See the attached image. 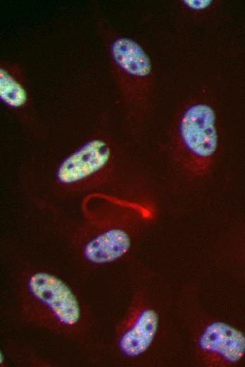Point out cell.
I'll return each mask as SVG.
<instances>
[{
    "mask_svg": "<svg viewBox=\"0 0 245 367\" xmlns=\"http://www.w3.org/2000/svg\"><path fill=\"white\" fill-rule=\"evenodd\" d=\"M106 42L111 73L126 112L142 120L156 98V82L151 59L137 40L106 30Z\"/></svg>",
    "mask_w": 245,
    "mask_h": 367,
    "instance_id": "obj_1",
    "label": "cell"
},
{
    "mask_svg": "<svg viewBox=\"0 0 245 367\" xmlns=\"http://www.w3.org/2000/svg\"><path fill=\"white\" fill-rule=\"evenodd\" d=\"M216 112L206 97L191 98L177 118L174 138L176 158L187 172L202 176L209 172L219 147Z\"/></svg>",
    "mask_w": 245,
    "mask_h": 367,
    "instance_id": "obj_2",
    "label": "cell"
},
{
    "mask_svg": "<svg viewBox=\"0 0 245 367\" xmlns=\"http://www.w3.org/2000/svg\"><path fill=\"white\" fill-rule=\"evenodd\" d=\"M23 291L29 310L37 312L44 325L65 334L82 325V303L75 291L56 274L34 270L25 275Z\"/></svg>",
    "mask_w": 245,
    "mask_h": 367,
    "instance_id": "obj_3",
    "label": "cell"
},
{
    "mask_svg": "<svg viewBox=\"0 0 245 367\" xmlns=\"http://www.w3.org/2000/svg\"><path fill=\"white\" fill-rule=\"evenodd\" d=\"M117 149L108 136L90 138L61 162L56 171L57 183L66 188H82L110 172Z\"/></svg>",
    "mask_w": 245,
    "mask_h": 367,
    "instance_id": "obj_4",
    "label": "cell"
},
{
    "mask_svg": "<svg viewBox=\"0 0 245 367\" xmlns=\"http://www.w3.org/2000/svg\"><path fill=\"white\" fill-rule=\"evenodd\" d=\"M158 310L141 294L135 296L117 330L115 343L125 359L142 357L153 346L159 331Z\"/></svg>",
    "mask_w": 245,
    "mask_h": 367,
    "instance_id": "obj_5",
    "label": "cell"
},
{
    "mask_svg": "<svg viewBox=\"0 0 245 367\" xmlns=\"http://www.w3.org/2000/svg\"><path fill=\"white\" fill-rule=\"evenodd\" d=\"M196 352L208 366H229L245 356V334L222 320L206 323L195 340Z\"/></svg>",
    "mask_w": 245,
    "mask_h": 367,
    "instance_id": "obj_6",
    "label": "cell"
},
{
    "mask_svg": "<svg viewBox=\"0 0 245 367\" xmlns=\"http://www.w3.org/2000/svg\"><path fill=\"white\" fill-rule=\"evenodd\" d=\"M130 217L125 211L118 212L91 233L81 248L84 260L93 265H105L125 256L132 246Z\"/></svg>",
    "mask_w": 245,
    "mask_h": 367,
    "instance_id": "obj_7",
    "label": "cell"
},
{
    "mask_svg": "<svg viewBox=\"0 0 245 367\" xmlns=\"http://www.w3.org/2000/svg\"><path fill=\"white\" fill-rule=\"evenodd\" d=\"M0 99L10 109L25 110L30 104L29 86L21 66L2 60L0 64Z\"/></svg>",
    "mask_w": 245,
    "mask_h": 367,
    "instance_id": "obj_8",
    "label": "cell"
},
{
    "mask_svg": "<svg viewBox=\"0 0 245 367\" xmlns=\"http://www.w3.org/2000/svg\"><path fill=\"white\" fill-rule=\"evenodd\" d=\"M218 3L215 0H177L173 2L174 13L182 25H203L209 23Z\"/></svg>",
    "mask_w": 245,
    "mask_h": 367,
    "instance_id": "obj_9",
    "label": "cell"
},
{
    "mask_svg": "<svg viewBox=\"0 0 245 367\" xmlns=\"http://www.w3.org/2000/svg\"><path fill=\"white\" fill-rule=\"evenodd\" d=\"M4 354L2 353V351H1V354H0V363L2 364V363H4Z\"/></svg>",
    "mask_w": 245,
    "mask_h": 367,
    "instance_id": "obj_10",
    "label": "cell"
}]
</instances>
